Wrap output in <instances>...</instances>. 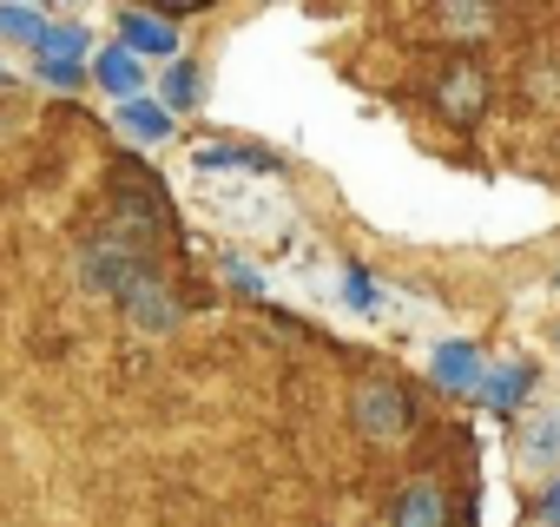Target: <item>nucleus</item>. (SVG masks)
I'll return each instance as SVG.
<instances>
[{"mask_svg": "<svg viewBox=\"0 0 560 527\" xmlns=\"http://www.w3.org/2000/svg\"><path fill=\"white\" fill-rule=\"evenodd\" d=\"M350 415H357V429H363L370 442H402V435L416 429V402H409L402 383H389V376H363V383L350 389Z\"/></svg>", "mask_w": 560, "mask_h": 527, "instance_id": "1", "label": "nucleus"}, {"mask_svg": "<svg viewBox=\"0 0 560 527\" xmlns=\"http://www.w3.org/2000/svg\"><path fill=\"white\" fill-rule=\"evenodd\" d=\"M139 271H145V257H139L119 231H106V237H93V244L80 250V284H86L93 297H119Z\"/></svg>", "mask_w": 560, "mask_h": 527, "instance_id": "2", "label": "nucleus"}, {"mask_svg": "<svg viewBox=\"0 0 560 527\" xmlns=\"http://www.w3.org/2000/svg\"><path fill=\"white\" fill-rule=\"evenodd\" d=\"M119 304H126V317H132V330H145V337H172L178 330V297L152 278V264L119 291Z\"/></svg>", "mask_w": 560, "mask_h": 527, "instance_id": "3", "label": "nucleus"}, {"mask_svg": "<svg viewBox=\"0 0 560 527\" xmlns=\"http://www.w3.org/2000/svg\"><path fill=\"white\" fill-rule=\"evenodd\" d=\"M514 455H521V468L547 475V468L560 461V409H534V415L521 422V435H514Z\"/></svg>", "mask_w": 560, "mask_h": 527, "instance_id": "4", "label": "nucleus"}, {"mask_svg": "<svg viewBox=\"0 0 560 527\" xmlns=\"http://www.w3.org/2000/svg\"><path fill=\"white\" fill-rule=\"evenodd\" d=\"M119 47L132 60H172L178 54V27L172 21H152V14H119Z\"/></svg>", "mask_w": 560, "mask_h": 527, "instance_id": "5", "label": "nucleus"}, {"mask_svg": "<svg viewBox=\"0 0 560 527\" xmlns=\"http://www.w3.org/2000/svg\"><path fill=\"white\" fill-rule=\"evenodd\" d=\"M429 376H435L442 389H481V383H488V370H481V350H475V343H442V350H435V363H429Z\"/></svg>", "mask_w": 560, "mask_h": 527, "instance_id": "6", "label": "nucleus"}, {"mask_svg": "<svg viewBox=\"0 0 560 527\" xmlns=\"http://www.w3.org/2000/svg\"><path fill=\"white\" fill-rule=\"evenodd\" d=\"M389 527H448V501H442V488H435V481L402 488V501H396Z\"/></svg>", "mask_w": 560, "mask_h": 527, "instance_id": "7", "label": "nucleus"}, {"mask_svg": "<svg viewBox=\"0 0 560 527\" xmlns=\"http://www.w3.org/2000/svg\"><path fill=\"white\" fill-rule=\"evenodd\" d=\"M481 106H488V80H481L475 67H455V73L442 80V113H448V119H481Z\"/></svg>", "mask_w": 560, "mask_h": 527, "instance_id": "8", "label": "nucleus"}, {"mask_svg": "<svg viewBox=\"0 0 560 527\" xmlns=\"http://www.w3.org/2000/svg\"><path fill=\"white\" fill-rule=\"evenodd\" d=\"M93 80L113 93V99H139V60L113 40V47H100V60H93Z\"/></svg>", "mask_w": 560, "mask_h": 527, "instance_id": "9", "label": "nucleus"}, {"mask_svg": "<svg viewBox=\"0 0 560 527\" xmlns=\"http://www.w3.org/2000/svg\"><path fill=\"white\" fill-rule=\"evenodd\" d=\"M119 126H126L132 139H145V145L172 139V113H165V106H152L145 93H139V99H119Z\"/></svg>", "mask_w": 560, "mask_h": 527, "instance_id": "10", "label": "nucleus"}, {"mask_svg": "<svg viewBox=\"0 0 560 527\" xmlns=\"http://www.w3.org/2000/svg\"><path fill=\"white\" fill-rule=\"evenodd\" d=\"M191 159H198L205 172H231V165H244V172H270V165H277V159H270V152H257V145H211V139H205Z\"/></svg>", "mask_w": 560, "mask_h": 527, "instance_id": "11", "label": "nucleus"}, {"mask_svg": "<svg viewBox=\"0 0 560 527\" xmlns=\"http://www.w3.org/2000/svg\"><path fill=\"white\" fill-rule=\"evenodd\" d=\"M159 99H165V113H191L198 106V67L191 60H172L165 80H159Z\"/></svg>", "mask_w": 560, "mask_h": 527, "instance_id": "12", "label": "nucleus"}, {"mask_svg": "<svg viewBox=\"0 0 560 527\" xmlns=\"http://www.w3.org/2000/svg\"><path fill=\"white\" fill-rule=\"evenodd\" d=\"M80 54H86V34L47 21V34H40V60H47V67H80Z\"/></svg>", "mask_w": 560, "mask_h": 527, "instance_id": "13", "label": "nucleus"}, {"mask_svg": "<svg viewBox=\"0 0 560 527\" xmlns=\"http://www.w3.org/2000/svg\"><path fill=\"white\" fill-rule=\"evenodd\" d=\"M521 389H527V363H508V370H494L475 396H481V402H494V409H514V402H521Z\"/></svg>", "mask_w": 560, "mask_h": 527, "instance_id": "14", "label": "nucleus"}, {"mask_svg": "<svg viewBox=\"0 0 560 527\" xmlns=\"http://www.w3.org/2000/svg\"><path fill=\"white\" fill-rule=\"evenodd\" d=\"M40 34H47V14H34V8H0V40L40 47Z\"/></svg>", "mask_w": 560, "mask_h": 527, "instance_id": "15", "label": "nucleus"}, {"mask_svg": "<svg viewBox=\"0 0 560 527\" xmlns=\"http://www.w3.org/2000/svg\"><path fill=\"white\" fill-rule=\"evenodd\" d=\"M442 21H448L455 34H488V27H494L488 8H442Z\"/></svg>", "mask_w": 560, "mask_h": 527, "instance_id": "16", "label": "nucleus"}, {"mask_svg": "<svg viewBox=\"0 0 560 527\" xmlns=\"http://www.w3.org/2000/svg\"><path fill=\"white\" fill-rule=\"evenodd\" d=\"M343 291H350V304H363V311H376V304H383V291H376L363 271H350V278H343Z\"/></svg>", "mask_w": 560, "mask_h": 527, "instance_id": "17", "label": "nucleus"}, {"mask_svg": "<svg viewBox=\"0 0 560 527\" xmlns=\"http://www.w3.org/2000/svg\"><path fill=\"white\" fill-rule=\"evenodd\" d=\"M40 73H47L54 86H80V67H47V60H40Z\"/></svg>", "mask_w": 560, "mask_h": 527, "instance_id": "18", "label": "nucleus"}, {"mask_svg": "<svg viewBox=\"0 0 560 527\" xmlns=\"http://www.w3.org/2000/svg\"><path fill=\"white\" fill-rule=\"evenodd\" d=\"M540 520H547V527H560V481L547 488V501H540Z\"/></svg>", "mask_w": 560, "mask_h": 527, "instance_id": "19", "label": "nucleus"}, {"mask_svg": "<svg viewBox=\"0 0 560 527\" xmlns=\"http://www.w3.org/2000/svg\"><path fill=\"white\" fill-rule=\"evenodd\" d=\"M357 527H363V514H357ZM370 527H376V520H370Z\"/></svg>", "mask_w": 560, "mask_h": 527, "instance_id": "20", "label": "nucleus"}, {"mask_svg": "<svg viewBox=\"0 0 560 527\" xmlns=\"http://www.w3.org/2000/svg\"><path fill=\"white\" fill-rule=\"evenodd\" d=\"M553 343H560V330H553Z\"/></svg>", "mask_w": 560, "mask_h": 527, "instance_id": "21", "label": "nucleus"}]
</instances>
